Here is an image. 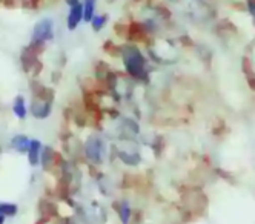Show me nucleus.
Masks as SVG:
<instances>
[{
    "label": "nucleus",
    "mask_w": 255,
    "mask_h": 224,
    "mask_svg": "<svg viewBox=\"0 0 255 224\" xmlns=\"http://www.w3.org/2000/svg\"><path fill=\"white\" fill-rule=\"evenodd\" d=\"M122 57H123L126 71L129 72L134 79H144V76H146L144 59L135 46H125L122 49Z\"/></svg>",
    "instance_id": "1"
},
{
    "label": "nucleus",
    "mask_w": 255,
    "mask_h": 224,
    "mask_svg": "<svg viewBox=\"0 0 255 224\" xmlns=\"http://www.w3.org/2000/svg\"><path fill=\"white\" fill-rule=\"evenodd\" d=\"M52 39H54V22L51 18H42L40 22L35 23V26L32 29L31 43L42 46L43 43H46Z\"/></svg>",
    "instance_id": "2"
},
{
    "label": "nucleus",
    "mask_w": 255,
    "mask_h": 224,
    "mask_svg": "<svg viewBox=\"0 0 255 224\" xmlns=\"http://www.w3.org/2000/svg\"><path fill=\"white\" fill-rule=\"evenodd\" d=\"M83 152H85V157L91 163H94V164L102 163L103 155H105V143H103V140L99 138V137L88 138L85 146H83Z\"/></svg>",
    "instance_id": "3"
},
{
    "label": "nucleus",
    "mask_w": 255,
    "mask_h": 224,
    "mask_svg": "<svg viewBox=\"0 0 255 224\" xmlns=\"http://www.w3.org/2000/svg\"><path fill=\"white\" fill-rule=\"evenodd\" d=\"M52 111V102L51 100H42V99H34L31 103V114L39 118V120H45L49 117Z\"/></svg>",
    "instance_id": "4"
},
{
    "label": "nucleus",
    "mask_w": 255,
    "mask_h": 224,
    "mask_svg": "<svg viewBox=\"0 0 255 224\" xmlns=\"http://www.w3.org/2000/svg\"><path fill=\"white\" fill-rule=\"evenodd\" d=\"M42 149H43V146H42V141H40V140H37V138H31V143H29V147H28V152H26L29 166H32V167L40 166Z\"/></svg>",
    "instance_id": "5"
},
{
    "label": "nucleus",
    "mask_w": 255,
    "mask_h": 224,
    "mask_svg": "<svg viewBox=\"0 0 255 224\" xmlns=\"http://www.w3.org/2000/svg\"><path fill=\"white\" fill-rule=\"evenodd\" d=\"M83 22V3H77L69 8V14L66 18V26L69 31L77 29V26Z\"/></svg>",
    "instance_id": "6"
},
{
    "label": "nucleus",
    "mask_w": 255,
    "mask_h": 224,
    "mask_svg": "<svg viewBox=\"0 0 255 224\" xmlns=\"http://www.w3.org/2000/svg\"><path fill=\"white\" fill-rule=\"evenodd\" d=\"M12 114L17 120H25L28 117V106L23 96H15L12 100Z\"/></svg>",
    "instance_id": "7"
},
{
    "label": "nucleus",
    "mask_w": 255,
    "mask_h": 224,
    "mask_svg": "<svg viewBox=\"0 0 255 224\" xmlns=\"http://www.w3.org/2000/svg\"><path fill=\"white\" fill-rule=\"evenodd\" d=\"M29 143H31V138L28 135H25V134H17L9 140V146L19 154H26L28 152Z\"/></svg>",
    "instance_id": "8"
},
{
    "label": "nucleus",
    "mask_w": 255,
    "mask_h": 224,
    "mask_svg": "<svg viewBox=\"0 0 255 224\" xmlns=\"http://www.w3.org/2000/svg\"><path fill=\"white\" fill-rule=\"evenodd\" d=\"M96 2L97 0H85L83 2V20L89 23L96 15Z\"/></svg>",
    "instance_id": "9"
},
{
    "label": "nucleus",
    "mask_w": 255,
    "mask_h": 224,
    "mask_svg": "<svg viewBox=\"0 0 255 224\" xmlns=\"http://www.w3.org/2000/svg\"><path fill=\"white\" fill-rule=\"evenodd\" d=\"M19 214V206L14 203H0V215L5 218H12Z\"/></svg>",
    "instance_id": "10"
},
{
    "label": "nucleus",
    "mask_w": 255,
    "mask_h": 224,
    "mask_svg": "<svg viewBox=\"0 0 255 224\" xmlns=\"http://www.w3.org/2000/svg\"><path fill=\"white\" fill-rule=\"evenodd\" d=\"M119 157L123 160V163L129 164V166H134L138 161V154L135 151H126V149H120Z\"/></svg>",
    "instance_id": "11"
},
{
    "label": "nucleus",
    "mask_w": 255,
    "mask_h": 224,
    "mask_svg": "<svg viewBox=\"0 0 255 224\" xmlns=\"http://www.w3.org/2000/svg\"><path fill=\"white\" fill-rule=\"evenodd\" d=\"M89 23H91V28H93L94 32H99V31H102L106 26V23H108V15H105V14L94 15L93 20H91Z\"/></svg>",
    "instance_id": "12"
},
{
    "label": "nucleus",
    "mask_w": 255,
    "mask_h": 224,
    "mask_svg": "<svg viewBox=\"0 0 255 224\" xmlns=\"http://www.w3.org/2000/svg\"><path fill=\"white\" fill-rule=\"evenodd\" d=\"M52 161H54V151H52L49 146H43V149H42V157H40V164L46 169L48 166L52 164Z\"/></svg>",
    "instance_id": "13"
},
{
    "label": "nucleus",
    "mask_w": 255,
    "mask_h": 224,
    "mask_svg": "<svg viewBox=\"0 0 255 224\" xmlns=\"http://www.w3.org/2000/svg\"><path fill=\"white\" fill-rule=\"evenodd\" d=\"M119 217H120V221L123 224H128L131 220V206L128 201H122L120 203V211H119Z\"/></svg>",
    "instance_id": "14"
},
{
    "label": "nucleus",
    "mask_w": 255,
    "mask_h": 224,
    "mask_svg": "<svg viewBox=\"0 0 255 224\" xmlns=\"http://www.w3.org/2000/svg\"><path fill=\"white\" fill-rule=\"evenodd\" d=\"M248 5H249V11H251V14H252V15H254V18H255V2H254V0H249Z\"/></svg>",
    "instance_id": "15"
},
{
    "label": "nucleus",
    "mask_w": 255,
    "mask_h": 224,
    "mask_svg": "<svg viewBox=\"0 0 255 224\" xmlns=\"http://www.w3.org/2000/svg\"><path fill=\"white\" fill-rule=\"evenodd\" d=\"M66 3H68V5H69V8H71V6H74V5L80 3V0H66Z\"/></svg>",
    "instance_id": "16"
},
{
    "label": "nucleus",
    "mask_w": 255,
    "mask_h": 224,
    "mask_svg": "<svg viewBox=\"0 0 255 224\" xmlns=\"http://www.w3.org/2000/svg\"><path fill=\"white\" fill-rule=\"evenodd\" d=\"M5 220H6V218H5L3 215H0V224H5Z\"/></svg>",
    "instance_id": "17"
}]
</instances>
